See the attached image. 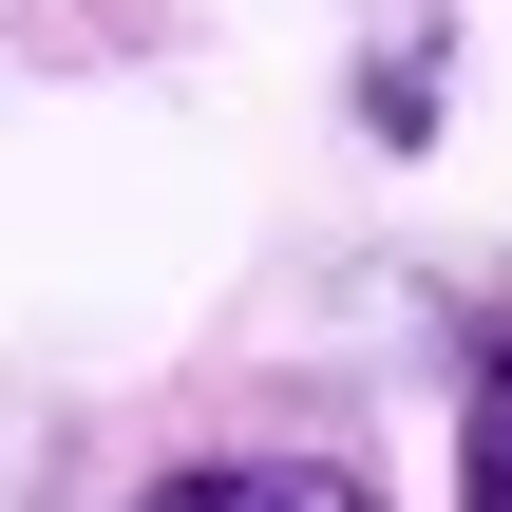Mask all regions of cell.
<instances>
[{
    "instance_id": "cell-3",
    "label": "cell",
    "mask_w": 512,
    "mask_h": 512,
    "mask_svg": "<svg viewBox=\"0 0 512 512\" xmlns=\"http://www.w3.org/2000/svg\"><path fill=\"white\" fill-rule=\"evenodd\" d=\"M437 114H456V57H418V38H380V57H361V133H380V152H418Z\"/></svg>"
},
{
    "instance_id": "cell-2",
    "label": "cell",
    "mask_w": 512,
    "mask_h": 512,
    "mask_svg": "<svg viewBox=\"0 0 512 512\" xmlns=\"http://www.w3.org/2000/svg\"><path fill=\"white\" fill-rule=\"evenodd\" d=\"M456 512H512V323L456 361Z\"/></svg>"
},
{
    "instance_id": "cell-1",
    "label": "cell",
    "mask_w": 512,
    "mask_h": 512,
    "mask_svg": "<svg viewBox=\"0 0 512 512\" xmlns=\"http://www.w3.org/2000/svg\"><path fill=\"white\" fill-rule=\"evenodd\" d=\"M133 512H380L342 456H190V475H152Z\"/></svg>"
}]
</instances>
